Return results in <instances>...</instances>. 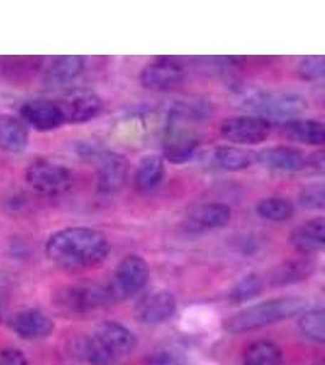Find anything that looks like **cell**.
<instances>
[{
    "instance_id": "15",
    "label": "cell",
    "mask_w": 325,
    "mask_h": 365,
    "mask_svg": "<svg viewBox=\"0 0 325 365\" xmlns=\"http://www.w3.org/2000/svg\"><path fill=\"white\" fill-rule=\"evenodd\" d=\"M93 336L116 359L130 354L137 347V339L133 332L116 322H103L99 324Z\"/></svg>"
},
{
    "instance_id": "29",
    "label": "cell",
    "mask_w": 325,
    "mask_h": 365,
    "mask_svg": "<svg viewBox=\"0 0 325 365\" xmlns=\"http://www.w3.org/2000/svg\"><path fill=\"white\" fill-rule=\"evenodd\" d=\"M264 282L259 274L246 275L230 290L229 299L234 303H244L252 299L262 292Z\"/></svg>"
},
{
    "instance_id": "12",
    "label": "cell",
    "mask_w": 325,
    "mask_h": 365,
    "mask_svg": "<svg viewBox=\"0 0 325 365\" xmlns=\"http://www.w3.org/2000/svg\"><path fill=\"white\" fill-rule=\"evenodd\" d=\"M9 328L24 340H41L51 336L55 324L51 317L36 308H27L11 316L8 322Z\"/></svg>"
},
{
    "instance_id": "33",
    "label": "cell",
    "mask_w": 325,
    "mask_h": 365,
    "mask_svg": "<svg viewBox=\"0 0 325 365\" xmlns=\"http://www.w3.org/2000/svg\"><path fill=\"white\" fill-rule=\"evenodd\" d=\"M182 356L172 351H159L146 358L144 365H183Z\"/></svg>"
},
{
    "instance_id": "26",
    "label": "cell",
    "mask_w": 325,
    "mask_h": 365,
    "mask_svg": "<svg viewBox=\"0 0 325 365\" xmlns=\"http://www.w3.org/2000/svg\"><path fill=\"white\" fill-rule=\"evenodd\" d=\"M72 349L76 357L87 361L89 365H113L117 361L93 335L75 341Z\"/></svg>"
},
{
    "instance_id": "9",
    "label": "cell",
    "mask_w": 325,
    "mask_h": 365,
    "mask_svg": "<svg viewBox=\"0 0 325 365\" xmlns=\"http://www.w3.org/2000/svg\"><path fill=\"white\" fill-rule=\"evenodd\" d=\"M222 137L235 145H257L271 135V120L252 115L225 118L220 127Z\"/></svg>"
},
{
    "instance_id": "1",
    "label": "cell",
    "mask_w": 325,
    "mask_h": 365,
    "mask_svg": "<svg viewBox=\"0 0 325 365\" xmlns=\"http://www.w3.org/2000/svg\"><path fill=\"white\" fill-rule=\"evenodd\" d=\"M110 244L103 232L89 227H68L54 232L46 244V257L65 269H87L108 257Z\"/></svg>"
},
{
    "instance_id": "6",
    "label": "cell",
    "mask_w": 325,
    "mask_h": 365,
    "mask_svg": "<svg viewBox=\"0 0 325 365\" xmlns=\"http://www.w3.org/2000/svg\"><path fill=\"white\" fill-rule=\"evenodd\" d=\"M25 179L31 189L44 196L63 195L75 182L71 168L49 160L32 162L26 168Z\"/></svg>"
},
{
    "instance_id": "20",
    "label": "cell",
    "mask_w": 325,
    "mask_h": 365,
    "mask_svg": "<svg viewBox=\"0 0 325 365\" xmlns=\"http://www.w3.org/2000/svg\"><path fill=\"white\" fill-rule=\"evenodd\" d=\"M282 132L289 140L304 145H324L325 127L323 122L311 118H292L285 120Z\"/></svg>"
},
{
    "instance_id": "37",
    "label": "cell",
    "mask_w": 325,
    "mask_h": 365,
    "mask_svg": "<svg viewBox=\"0 0 325 365\" xmlns=\"http://www.w3.org/2000/svg\"><path fill=\"white\" fill-rule=\"evenodd\" d=\"M5 280H6V274H5L3 270H0V284L4 282Z\"/></svg>"
},
{
    "instance_id": "13",
    "label": "cell",
    "mask_w": 325,
    "mask_h": 365,
    "mask_svg": "<svg viewBox=\"0 0 325 365\" xmlns=\"http://www.w3.org/2000/svg\"><path fill=\"white\" fill-rule=\"evenodd\" d=\"M20 115L27 125L39 132H51L65 125L61 108L58 101L33 99L26 101L20 108Z\"/></svg>"
},
{
    "instance_id": "35",
    "label": "cell",
    "mask_w": 325,
    "mask_h": 365,
    "mask_svg": "<svg viewBox=\"0 0 325 365\" xmlns=\"http://www.w3.org/2000/svg\"><path fill=\"white\" fill-rule=\"evenodd\" d=\"M306 167H309L311 170L317 172L319 175H324V150H318V151H314L309 156H306Z\"/></svg>"
},
{
    "instance_id": "30",
    "label": "cell",
    "mask_w": 325,
    "mask_h": 365,
    "mask_svg": "<svg viewBox=\"0 0 325 365\" xmlns=\"http://www.w3.org/2000/svg\"><path fill=\"white\" fill-rule=\"evenodd\" d=\"M43 58L39 56H9L3 63L5 75L19 77L37 71L42 65Z\"/></svg>"
},
{
    "instance_id": "24",
    "label": "cell",
    "mask_w": 325,
    "mask_h": 365,
    "mask_svg": "<svg viewBox=\"0 0 325 365\" xmlns=\"http://www.w3.org/2000/svg\"><path fill=\"white\" fill-rule=\"evenodd\" d=\"M244 365H283V353L268 340H257L249 344L242 354Z\"/></svg>"
},
{
    "instance_id": "4",
    "label": "cell",
    "mask_w": 325,
    "mask_h": 365,
    "mask_svg": "<svg viewBox=\"0 0 325 365\" xmlns=\"http://www.w3.org/2000/svg\"><path fill=\"white\" fill-rule=\"evenodd\" d=\"M307 100L292 91H259L242 103L247 115L264 120H292L307 108Z\"/></svg>"
},
{
    "instance_id": "32",
    "label": "cell",
    "mask_w": 325,
    "mask_h": 365,
    "mask_svg": "<svg viewBox=\"0 0 325 365\" xmlns=\"http://www.w3.org/2000/svg\"><path fill=\"white\" fill-rule=\"evenodd\" d=\"M299 204L309 211L323 210L325 205L324 182H312L306 185L299 194Z\"/></svg>"
},
{
    "instance_id": "27",
    "label": "cell",
    "mask_w": 325,
    "mask_h": 365,
    "mask_svg": "<svg viewBox=\"0 0 325 365\" xmlns=\"http://www.w3.org/2000/svg\"><path fill=\"white\" fill-rule=\"evenodd\" d=\"M256 213L272 223H284L294 216L295 206L290 200L282 196H269L256 205Z\"/></svg>"
},
{
    "instance_id": "34",
    "label": "cell",
    "mask_w": 325,
    "mask_h": 365,
    "mask_svg": "<svg viewBox=\"0 0 325 365\" xmlns=\"http://www.w3.org/2000/svg\"><path fill=\"white\" fill-rule=\"evenodd\" d=\"M0 365H29L22 351L17 349H5L0 351Z\"/></svg>"
},
{
    "instance_id": "36",
    "label": "cell",
    "mask_w": 325,
    "mask_h": 365,
    "mask_svg": "<svg viewBox=\"0 0 325 365\" xmlns=\"http://www.w3.org/2000/svg\"><path fill=\"white\" fill-rule=\"evenodd\" d=\"M26 197L24 195H14L10 197L9 200V206L8 208H10L11 211H19L20 208H24L25 206Z\"/></svg>"
},
{
    "instance_id": "19",
    "label": "cell",
    "mask_w": 325,
    "mask_h": 365,
    "mask_svg": "<svg viewBox=\"0 0 325 365\" xmlns=\"http://www.w3.org/2000/svg\"><path fill=\"white\" fill-rule=\"evenodd\" d=\"M86 61L80 55L58 56L49 65L44 73L43 82L46 87H61L80 77L83 72Z\"/></svg>"
},
{
    "instance_id": "22",
    "label": "cell",
    "mask_w": 325,
    "mask_h": 365,
    "mask_svg": "<svg viewBox=\"0 0 325 365\" xmlns=\"http://www.w3.org/2000/svg\"><path fill=\"white\" fill-rule=\"evenodd\" d=\"M166 175L165 158L160 155H146L134 172V187L139 192H149L159 187Z\"/></svg>"
},
{
    "instance_id": "28",
    "label": "cell",
    "mask_w": 325,
    "mask_h": 365,
    "mask_svg": "<svg viewBox=\"0 0 325 365\" xmlns=\"http://www.w3.org/2000/svg\"><path fill=\"white\" fill-rule=\"evenodd\" d=\"M299 327L304 336L323 344L325 341V313L323 308L306 312L299 320Z\"/></svg>"
},
{
    "instance_id": "14",
    "label": "cell",
    "mask_w": 325,
    "mask_h": 365,
    "mask_svg": "<svg viewBox=\"0 0 325 365\" xmlns=\"http://www.w3.org/2000/svg\"><path fill=\"white\" fill-rule=\"evenodd\" d=\"M232 208L223 202H205L189 211L184 225L192 232H204L221 229L229 223Z\"/></svg>"
},
{
    "instance_id": "18",
    "label": "cell",
    "mask_w": 325,
    "mask_h": 365,
    "mask_svg": "<svg viewBox=\"0 0 325 365\" xmlns=\"http://www.w3.org/2000/svg\"><path fill=\"white\" fill-rule=\"evenodd\" d=\"M168 138L163 145V158L173 165L190 161L200 146L199 138L182 128H168Z\"/></svg>"
},
{
    "instance_id": "7",
    "label": "cell",
    "mask_w": 325,
    "mask_h": 365,
    "mask_svg": "<svg viewBox=\"0 0 325 365\" xmlns=\"http://www.w3.org/2000/svg\"><path fill=\"white\" fill-rule=\"evenodd\" d=\"M150 278L148 262L138 255H128L122 258L108 284L113 302H121L138 295L146 287Z\"/></svg>"
},
{
    "instance_id": "5",
    "label": "cell",
    "mask_w": 325,
    "mask_h": 365,
    "mask_svg": "<svg viewBox=\"0 0 325 365\" xmlns=\"http://www.w3.org/2000/svg\"><path fill=\"white\" fill-rule=\"evenodd\" d=\"M53 299L58 311L72 316L87 314L113 303L108 285L92 282L63 287Z\"/></svg>"
},
{
    "instance_id": "17",
    "label": "cell",
    "mask_w": 325,
    "mask_h": 365,
    "mask_svg": "<svg viewBox=\"0 0 325 365\" xmlns=\"http://www.w3.org/2000/svg\"><path fill=\"white\" fill-rule=\"evenodd\" d=\"M290 244L302 255L321 252L325 245V218L316 217L306 220L290 234Z\"/></svg>"
},
{
    "instance_id": "8",
    "label": "cell",
    "mask_w": 325,
    "mask_h": 365,
    "mask_svg": "<svg viewBox=\"0 0 325 365\" xmlns=\"http://www.w3.org/2000/svg\"><path fill=\"white\" fill-rule=\"evenodd\" d=\"M185 75V66L180 58L161 56L143 67L139 73V82L148 91L161 93L180 87Z\"/></svg>"
},
{
    "instance_id": "23",
    "label": "cell",
    "mask_w": 325,
    "mask_h": 365,
    "mask_svg": "<svg viewBox=\"0 0 325 365\" xmlns=\"http://www.w3.org/2000/svg\"><path fill=\"white\" fill-rule=\"evenodd\" d=\"M316 270V263L309 258H292L275 267L271 273L273 287H285L309 279Z\"/></svg>"
},
{
    "instance_id": "25",
    "label": "cell",
    "mask_w": 325,
    "mask_h": 365,
    "mask_svg": "<svg viewBox=\"0 0 325 365\" xmlns=\"http://www.w3.org/2000/svg\"><path fill=\"white\" fill-rule=\"evenodd\" d=\"M213 161L222 170L239 172L249 168L254 161V156L250 151L237 146L220 145L213 151Z\"/></svg>"
},
{
    "instance_id": "2",
    "label": "cell",
    "mask_w": 325,
    "mask_h": 365,
    "mask_svg": "<svg viewBox=\"0 0 325 365\" xmlns=\"http://www.w3.org/2000/svg\"><path fill=\"white\" fill-rule=\"evenodd\" d=\"M307 308V301L301 297H282L268 299L245 308L225 322V329L230 334H244L264 328L272 324L300 314Z\"/></svg>"
},
{
    "instance_id": "16",
    "label": "cell",
    "mask_w": 325,
    "mask_h": 365,
    "mask_svg": "<svg viewBox=\"0 0 325 365\" xmlns=\"http://www.w3.org/2000/svg\"><path fill=\"white\" fill-rule=\"evenodd\" d=\"M254 161L267 170L277 172H300L306 167V156L300 149L288 145L269 146L254 156Z\"/></svg>"
},
{
    "instance_id": "11",
    "label": "cell",
    "mask_w": 325,
    "mask_h": 365,
    "mask_svg": "<svg viewBox=\"0 0 325 365\" xmlns=\"http://www.w3.org/2000/svg\"><path fill=\"white\" fill-rule=\"evenodd\" d=\"M177 309V301L170 291H153L143 296L134 307V317L139 323L159 325L170 319Z\"/></svg>"
},
{
    "instance_id": "21",
    "label": "cell",
    "mask_w": 325,
    "mask_h": 365,
    "mask_svg": "<svg viewBox=\"0 0 325 365\" xmlns=\"http://www.w3.org/2000/svg\"><path fill=\"white\" fill-rule=\"evenodd\" d=\"M29 144V132L22 120L0 115V148L10 154H21Z\"/></svg>"
},
{
    "instance_id": "10",
    "label": "cell",
    "mask_w": 325,
    "mask_h": 365,
    "mask_svg": "<svg viewBox=\"0 0 325 365\" xmlns=\"http://www.w3.org/2000/svg\"><path fill=\"white\" fill-rule=\"evenodd\" d=\"M65 123L82 125L94 120L103 110V99L88 88H76L56 100Z\"/></svg>"
},
{
    "instance_id": "3",
    "label": "cell",
    "mask_w": 325,
    "mask_h": 365,
    "mask_svg": "<svg viewBox=\"0 0 325 365\" xmlns=\"http://www.w3.org/2000/svg\"><path fill=\"white\" fill-rule=\"evenodd\" d=\"M81 158L96 166V190L101 195H113L125 187L128 179V160L116 151L83 141L77 146Z\"/></svg>"
},
{
    "instance_id": "31",
    "label": "cell",
    "mask_w": 325,
    "mask_h": 365,
    "mask_svg": "<svg viewBox=\"0 0 325 365\" xmlns=\"http://www.w3.org/2000/svg\"><path fill=\"white\" fill-rule=\"evenodd\" d=\"M299 76L307 82H317L325 77V60L323 55L304 56L297 67Z\"/></svg>"
}]
</instances>
